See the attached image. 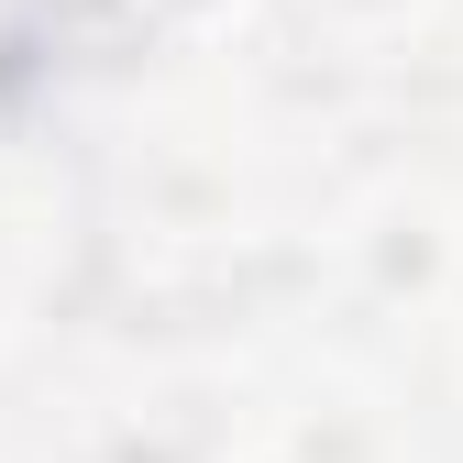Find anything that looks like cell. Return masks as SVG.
<instances>
[{"label":"cell","instance_id":"1","mask_svg":"<svg viewBox=\"0 0 463 463\" xmlns=\"http://www.w3.org/2000/svg\"><path fill=\"white\" fill-rule=\"evenodd\" d=\"M44 33L55 55H122L144 44V0H44Z\"/></svg>","mask_w":463,"mask_h":463},{"label":"cell","instance_id":"2","mask_svg":"<svg viewBox=\"0 0 463 463\" xmlns=\"http://www.w3.org/2000/svg\"><path fill=\"white\" fill-rule=\"evenodd\" d=\"M243 23V0H144V33H221Z\"/></svg>","mask_w":463,"mask_h":463},{"label":"cell","instance_id":"3","mask_svg":"<svg viewBox=\"0 0 463 463\" xmlns=\"http://www.w3.org/2000/svg\"><path fill=\"white\" fill-rule=\"evenodd\" d=\"M331 23H354V33H397V23H420L430 0H320Z\"/></svg>","mask_w":463,"mask_h":463}]
</instances>
